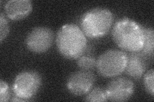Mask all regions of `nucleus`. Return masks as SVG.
<instances>
[{
    "label": "nucleus",
    "instance_id": "obj_1",
    "mask_svg": "<svg viewBox=\"0 0 154 102\" xmlns=\"http://www.w3.org/2000/svg\"><path fill=\"white\" fill-rule=\"evenodd\" d=\"M56 44L60 54L69 60L77 59L88 48V41L82 30L71 23L60 28L57 34Z\"/></svg>",
    "mask_w": 154,
    "mask_h": 102
},
{
    "label": "nucleus",
    "instance_id": "obj_2",
    "mask_svg": "<svg viewBox=\"0 0 154 102\" xmlns=\"http://www.w3.org/2000/svg\"><path fill=\"white\" fill-rule=\"evenodd\" d=\"M114 42L122 49L129 52H140L144 45L143 26L128 18L119 19L112 30Z\"/></svg>",
    "mask_w": 154,
    "mask_h": 102
},
{
    "label": "nucleus",
    "instance_id": "obj_3",
    "mask_svg": "<svg viewBox=\"0 0 154 102\" xmlns=\"http://www.w3.org/2000/svg\"><path fill=\"white\" fill-rule=\"evenodd\" d=\"M114 20L112 13L105 8H94L85 12L80 17V26L85 35L98 38L107 35Z\"/></svg>",
    "mask_w": 154,
    "mask_h": 102
},
{
    "label": "nucleus",
    "instance_id": "obj_4",
    "mask_svg": "<svg viewBox=\"0 0 154 102\" xmlns=\"http://www.w3.org/2000/svg\"><path fill=\"white\" fill-rule=\"evenodd\" d=\"M127 63V54L118 49L104 52L96 60V67L99 74L105 78H112L125 71Z\"/></svg>",
    "mask_w": 154,
    "mask_h": 102
},
{
    "label": "nucleus",
    "instance_id": "obj_5",
    "mask_svg": "<svg viewBox=\"0 0 154 102\" xmlns=\"http://www.w3.org/2000/svg\"><path fill=\"white\" fill-rule=\"evenodd\" d=\"M42 83L41 75L37 71L26 70L19 73L12 84L14 95L28 101L35 96Z\"/></svg>",
    "mask_w": 154,
    "mask_h": 102
},
{
    "label": "nucleus",
    "instance_id": "obj_6",
    "mask_svg": "<svg viewBox=\"0 0 154 102\" xmlns=\"http://www.w3.org/2000/svg\"><path fill=\"white\" fill-rule=\"evenodd\" d=\"M54 40V33L45 26L35 27L29 32L25 42L30 51L41 54L49 50Z\"/></svg>",
    "mask_w": 154,
    "mask_h": 102
},
{
    "label": "nucleus",
    "instance_id": "obj_7",
    "mask_svg": "<svg viewBox=\"0 0 154 102\" xmlns=\"http://www.w3.org/2000/svg\"><path fill=\"white\" fill-rule=\"evenodd\" d=\"M134 90V82L125 77H117L112 79L105 89L107 100L111 101H127L131 98Z\"/></svg>",
    "mask_w": 154,
    "mask_h": 102
},
{
    "label": "nucleus",
    "instance_id": "obj_8",
    "mask_svg": "<svg viewBox=\"0 0 154 102\" xmlns=\"http://www.w3.org/2000/svg\"><path fill=\"white\" fill-rule=\"evenodd\" d=\"M95 79V75L91 71L81 70L75 71L67 79V89L75 96L85 95L93 88Z\"/></svg>",
    "mask_w": 154,
    "mask_h": 102
},
{
    "label": "nucleus",
    "instance_id": "obj_9",
    "mask_svg": "<svg viewBox=\"0 0 154 102\" xmlns=\"http://www.w3.org/2000/svg\"><path fill=\"white\" fill-rule=\"evenodd\" d=\"M148 67V57L140 52L127 54V63L125 71L134 79H139L145 73Z\"/></svg>",
    "mask_w": 154,
    "mask_h": 102
},
{
    "label": "nucleus",
    "instance_id": "obj_10",
    "mask_svg": "<svg viewBox=\"0 0 154 102\" xmlns=\"http://www.w3.org/2000/svg\"><path fill=\"white\" fill-rule=\"evenodd\" d=\"M30 0H10L4 6L7 17L12 20H20L27 17L32 10Z\"/></svg>",
    "mask_w": 154,
    "mask_h": 102
},
{
    "label": "nucleus",
    "instance_id": "obj_11",
    "mask_svg": "<svg viewBox=\"0 0 154 102\" xmlns=\"http://www.w3.org/2000/svg\"><path fill=\"white\" fill-rule=\"evenodd\" d=\"M144 45L141 52L148 57H153L154 31L152 28L143 27Z\"/></svg>",
    "mask_w": 154,
    "mask_h": 102
},
{
    "label": "nucleus",
    "instance_id": "obj_12",
    "mask_svg": "<svg viewBox=\"0 0 154 102\" xmlns=\"http://www.w3.org/2000/svg\"><path fill=\"white\" fill-rule=\"evenodd\" d=\"M77 65L81 70H89L93 69L96 65V60L93 53L86 49L83 54L77 58Z\"/></svg>",
    "mask_w": 154,
    "mask_h": 102
},
{
    "label": "nucleus",
    "instance_id": "obj_13",
    "mask_svg": "<svg viewBox=\"0 0 154 102\" xmlns=\"http://www.w3.org/2000/svg\"><path fill=\"white\" fill-rule=\"evenodd\" d=\"M85 100L91 102L106 101L107 99L105 95V89L100 87H96L93 89L92 88L89 93H87Z\"/></svg>",
    "mask_w": 154,
    "mask_h": 102
},
{
    "label": "nucleus",
    "instance_id": "obj_14",
    "mask_svg": "<svg viewBox=\"0 0 154 102\" xmlns=\"http://www.w3.org/2000/svg\"><path fill=\"white\" fill-rule=\"evenodd\" d=\"M144 88L152 96L154 95V70L153 69H150L148 70L144 75Z\"/></svg>",
    "mask_w": 154,
    "mask_h": 102
},
{
    "label": "nucleus",
    "instance_id": "obj_15",
    "mask_svg": "<svg viewBox=\"0 0 154 102\" xmlns=\"http://www.w3.org/2000/svg\"><path fill=\"white\" fill-rule=\"evenodd\" d=\"M9 33V26L7 19L4 16L3 13L0 14V40L3 42L5 38H6Z\"/></svg>",
    "mask_w": 154,
    "mask_h": 102
},
{
    "label": "nucleus",
    "instance_id": "obj_16",
    "mask_svg": "<svg viewBox=\"0 0 154 102\" xmlns=\"http://www.w3.org/2000/svg\"><path fill=\"white\" fill-rule=\"evenodd\" d=\"M11 98V93L8 84L5 81H0V101L6 102Z\"/></svg>",
    "mask_w": 154,
    "mask_h": 102
},
{
    "label": "nucleus",
    "instance_id": "obj_17",
    "mask_svg": "<svg viewBox=\"0 0 154 102\" xmlns=\"http://www.w3.org/2000/svg\"><path fill=\"white\" fill-rule=\"evenodd\" d=\"M11 101H24L25 100H24L22 99V98H19V97H17V96L14 95V96L12 97V98L11 99Z\"/></svg>",
    "mask_w": 154,
    "mask_h": 102
}]
</instances>
